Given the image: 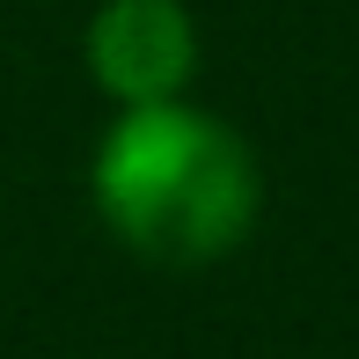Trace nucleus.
Returning <instances> with one entry per match:
<instances>
[{"mask_svg":"<svg viewBox=\"0 0 359 359\" xmlns=\"http://www.w3.org/2000/svg\"><path fill=\"white\" fill-rule=\"evenodd\" d=\"M257 154L220 118L176 103L125 110L95 154V213L147 264H213L257 227Z\"/></svg>","mask_w":359,"mask_h":359,"instance_id":"nucleus-1","label":"nucleus"},{"mask_svg":"<svg viewBox=\"0 0 359 359\" xmlns=\"http://www.w3.org/2000/svg\"><path fill=\"white\" fill-rule=\"evenodd\" d=\"M88 67L125 110L176 103L198 67V29L184 0H103L88 22Z\"/></svg>","mask_w":359,"mask_h":359,"instance_id":"nucleus-2","label":"nucleus"}]
</instances>
